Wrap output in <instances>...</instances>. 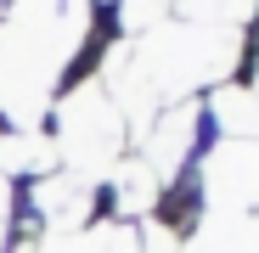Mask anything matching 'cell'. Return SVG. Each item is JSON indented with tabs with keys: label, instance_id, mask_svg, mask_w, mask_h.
I'll return each mask as SVG.
<instances>
[{
	"label": "cell",
	"instance_id": "1",
	"mask_svg": "<svg viewBox=\"0 0 259 253\" xmlns=\"http://www.w3.org/2000/svg\"><path fill=\"white\" fill-rule=\"evenodd\" d=\"M6 203H12V191H6V175H0V247H6V220H12Z\"/></svg>",
	"mask_w": 259,
	"mask_h": 253
}]
</instances>
